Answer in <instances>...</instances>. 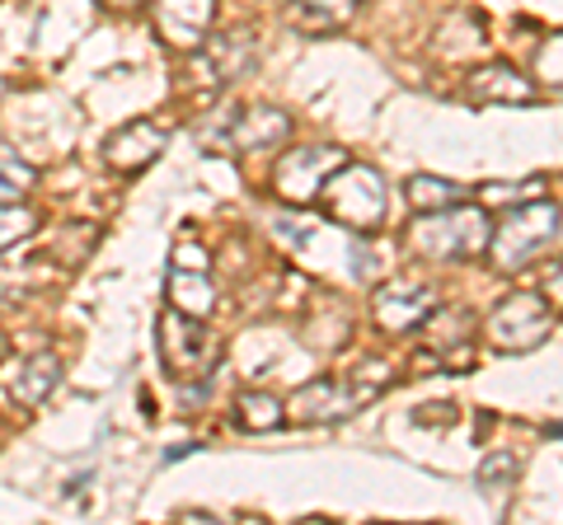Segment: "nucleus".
<instances>
[{
    "label": "nucleus",
    "mask_w": 563,
    "mask_h": 525,
    "mask_svg": "<svg viewBox=\"0 0 563 525\" xmlns=\"http://www.w3.org/2000/svg\"><path fill=\"white\" fill-rule=\"evenodd\" d=\"M536 71H540L544 85H563V29L550 33V38L540 43V52H536Z\"/></svg>",
    "instance_id": "23"
},
{
    "label": "nucleus",
    "mask_w": 563,
    "mask_h": 525,
    "mask_svg": "<svg viewBox=\"0 0 563 525\" xmlns=\"http://www.w3.org/2000/svg\"><path fill=\"white\" fill-rule=\"evenodd\" d=\"M465 94L474 103H536L540 85L531 76H521L517 66H507V62H484V66L470 71Z\"/></svg>",
    "instance_id": "11"
},
{
    "label": "nucleus",
    "mask_w": 563,
    "mask_h": 525,
    "mask_svg": "<svg viewBox=\"0 0 563 525\" xmlns=\"http://www.w3.org/2000/svg\"><path fill=\"white\" fill-rule=\"evenodd\" d=\"M517 469H521V460H517V455H507V450L488 455V460L479 465V488H484V498H488V502H498L503 493H512V483H517Z\"/></svg>",
    "instance_id": "20"
},
{
    "label": "nucleus",
    "mask_w": 563,
    "mask_h": 525,
    "mask_svg": "<svg viewBox=\"0 0 563 525\" xmlns=\"http://www.w3.org/2000/svg\"><path fill=\"white\" fill-rule=\"evenodd\" d=\"M404 198H409L413 212H442V206L470 202V188L451 183V179H437V174H413V179L404 183Z\"/></svg>",
    "instance_id": "17"
},
{
    "label": "nucleus",
    "mask_w": 563,
    "mask_h": 525,
    "mask_svg": "<svg viewBox=\"0 0 563 525\" xmlns=\"http://www.w3.org/2000/svg\"><path fill=\"white\" fill-rule=\"evenodd\" d=\"M258 62V38L254 29H231L225 38L211 43L207 52V66L217 71V80H231V76H250Z\"/></svg>",
    "instance_id": "15"
},
{
    "label": "nucleus",
    "mask_w": 563,
    "mask_h": 525,
    "mask_svg": "<svg viewBox=\"0 0 563 525\" xmlns=\"http://www.w3.org/2000/svg\"><path fill=\"white\" fill-rule=\"evenodd\" d=\"M235 409H240V427L244 432H277L282 423H287V404H282L277 394H268V390H244Z\"/></svg>",
    "instance_id": "18"
},
{
    "label": "nucleus",
    "mask_w": 563,
    "mask_h": 525,
    "mask_svg": "<svg viewBox=\"0 0 563 525\" xmlns=\"http://www.w3.org/2000/svg\"><path fill=\"white\" fill-rule=\"evenodd\" d=\"M347 160L343 146H291L287 155L277 160L273 169V188L282 202L291 206H310L314 198H320V188L333 169H339Z\"/></svg>",
    "instance_id": "7"
},
{
    "label": "nucleus",
    "mask_w": 563,
    "mask_h": 525,
    "mask_svg": "<svg viewBox=\"0 0 563 525\" xmlns=\"http://www.w3.org/2000/svg\"><path fill=\"white\" fill-rule=\"evenodd\" d=\"M372 310L385 334H409L437 310V291L428 282H390L372 295Z\"/></svg>",
    "instance_id": "9"
},
{
    "label": "nucleus",
    "mask_w": 563,
    "mask_h": 525,
    "mask_svg": "<svg viewBox=\"0 0 563 525\" xmlns=\"http://www.w3.org/2000/svg\"><path fill=\"white\" fill-rule=\"evenodd\" d=\"M161 43L174 52L207 47V33L217 24V0H146Z\"/></svg>",
    "instance_id": "8"
},
{
    "label": "nucleus",
    "mask_w": 563,
    "mask_h": 525,
    "mask_svg": "<svg viewBox=\"0 0 563 525\" xmlns=\"http://www.w3.org/2000/svg\"><path fill=\"white\" fill-rule=\"evenodd\" d=\"M207 249H198V244H179V268H188V272H207Z\"/></svg>",
    "instance_id": "25"
},
{
    "label": "nucleus",
    "mask_w": 563,
    "mask_h": 525,
    "mask_svg": "<svg viewBox=\"0 0 563 525\" xmlns=\"http://www.w3.org/2000/svg\"><path fill=\"white\" fill-rule=\"evenodd\" d=\"M314 202H320L324 221L343 225V231H352V235H376L385 225V212H390L385 179L372 165H352V160H343L329 174Z\"/></svg>",
    "instance_id": "2"
},
{
    "label": "nucleus",
    "mask_w": 563,
    "mask_h": 525,
    "mask_svg": "<svg viewBox=\"0 0 563 525\" xmlns=\"http://www.w3.org/2000/svg\"><path fill=\"white\" fill-rule=\"evenodd\" d=\"M544 432H550V436H563V423H550V427H544Z\"/></svg>",
    "instance_id": "28"
},
{
    "label": "nucleus",
    "mask_w": 563,
    "mask_h": 525,
    "mask_svg": "<svg viewBox=\"0 0 563 525\" xmlns=\"http://www.w3.org/2000/svg\"><path fill=\"white\" fill-rule=\"evenodd\" d=\"M488 231L493 221L479 206L455 202L442 212H418V221H409V231H404V244L428 262H465L488 249Z\"/></svg>",
    "instance_id": "1"
},
{
    "label": "nucleus",
    "mask_w": 563,
    "mask_h": 525,
    "mask_svg": "<svg viewBox=\"0 0 563 525\" xmlns=\"http://www.w3.org/2000/svg\"><path fill=\"white\" fill-rule=\"evenodd\" d=\"M422 328V334H428V343L437 347V361H474V347H470V334H474V314L470 310H442V305H437L432 314H428V320H422L418 324Z\"/></svg>",
    "instance_id": "13"
},
{
    "label": "nucleus",
    "mask_w": 563,
    "mask_h": 525,
    "mask_svg": "<svg viewBox=\"0 0 563 525\" xmlns=\"http://www.w3.org/2000/svg\"><path fill=\"white\" fill-rule=\"evenodd\" d=\"M352 14H357V0H296V5H291V20L310 24L314 33L352 24Z\"/></svg>",
    "instance_id": "19"
},
{
    "label": "nucleus",
    "mask_w": 563,
    "mask_h": 525,
    "mask_svg": "<svg viewBox=\"0 0 563 525\" xmlns=\"http://www.w3.org/2000/svg\"><path fill=\"white\" fill-rule=\"evenodd\" d=\"M165 127L161 122H151V118H136L128 122V127H118L109 142H103V165L118 169V174H141L146 165L161 160V150H165Z\"/></svg>",
    "instance_id": "10"
},
{
    "label": "nucleus",
    "mask_w": 563,
    "mask_h": 525,
    "mask_svg": "<svg viewBox=\"0 0 563 525\" xmlns=\"http://www.w3.org/2000/svg\"><path fill=\"white\" fill-rule=\"evenodd\" d=\"M291 136V113L277 109V103H254V109H244L231 132H225V142L235 150H268V146H282Z\"/></svg>",
    "instance_id": "12"
},
{
    "label": "nucleus",
    "mask_w": 563,
    "mask_h": 525,
    "mask_svg": "<svg viewBox=\"0 0 563 525\" xmlns=\"http://www.w3.org/2000/svg\"><path fill=\"white\" fill-rule=\"evenodd\" d=\"M540 295L550 301V310H559V314H563V258L554 262L550 272H544V291H540Z\"/></svg>",
    "instance_id": "24"
},
{
    "label": "nucleus",
    "mask_w": 563,
    "mask_h": 525,
    "mask_svg": "<svg viewBox=\"0 0 563 525\" xmlns=\"http://www.w3.org/2000/svg\"><path fill=\"white\" fill-rule=\"evenodd\" d=\"M559 239V202L531 198L512 206L503 221H493L488 231V258L498 272H521Z\"/></svg>",
    "instance_id": "4"
},
{
    "label": "nucleus",
    "mask_w": 563,
    "mask_h": 525,
    "mask_svg": "<svg viewBox=\"0 0 563 525\" xmlns=\"http://www.w3.org/2000/svg\"><path fill=\"white\" fill-rule=\"evenodd\" d=\"M29 235H38V216L20 202H0V254L14 249V244H24Z\"/></svg>",
    "instance_id": "21"
},
{
    "label": "nucleus",
    "mask_w": 563,
    "mask_h": 525,
    "mask_svg": "<svg viewBox=\"0 0 563 525\" xmlns=\"http://www.w3.org/2000/svg\"><path fill=\"white\" fill-rule=\"evenodd\" d=\"M62 384V361L57 353H33L20 371L10 376V394H14V404H24V409H38L43 399L52 394Z\"/></svg>",
    "instance_id": "14"
},
{
    "label": "nucleus",
    "mask_w": 563,
    "mask_h": 525,
    "mask_svg": "<svg viewBox=\"0 0 563 525\" xmlns=\"http://www.w3.org/2000/svg\"><path fill=\"white\" fill-rule=\"evenodd\" d=\"M550 328H554L550 301H544L540 291H512V295H503V301L493 305L484 334H488V343L498 347V353L521 357V353H536V347L550 338Z\"/></svg>",
    "instance_id": "5"
},
{
    "label": "nucleus",
    "mask_w": 563,
    "mask_h": 525,
    "mask_svg": "<svg viewBox=\"0 0 563 525\" xmlns=\"http://www.w3.org/2000/svg\"><path fill=\"white\" fill-rule=\"evenodd\" d=\"M161 357L174 380H207L221 361V343L211 338L207 320H192L184 310H169L161 320Z\"/></svg>",
    "instance_id": "6"
},
{
    "label": "nucleus",
    "mask_w": 563,
    "mask_h": 525,
    "mask_svg": "<svg viewBox=\"0 0 563 525\" xmlns=\"http://www.w3.org/2000/svg\"><path fill=\"white\" fill-rule=\"evenodd\" d=\"M385 380H390V366H385L380 357H366L362 371L352 366V376L343 380H310L301 384V390L291 394L287 404V417L291 423H339V417H347L352 409L372 404V399L385 390Z\"/></svg>",
    "instance_id": "3"
},
{
    "label": "nucleus",
    "mask_w": 563,
    "mask_h": 525,
    "mask_svg": "<svg viewBox=\"0 0 563 525\" xmlns=\"http://www.w3.org/2000/svg\"><path fill=\"white\" fill-rule=\"evenodd\" d=\"M169 310H184L192 320H207L217 310V287L207 282V272H188V268H174L169 272Z\"/></svg>",
    "instance_id": "16"
},
{
    "label": "nucleus",
    "mask_w": 563,
    "mask_h": 525,
    "mask_svg": "<svg viewBox=\"0 0 563 525\" xmlns=\"http://www.w3.org/2000/svg\"><path fill=\"white\" fill-rule=\"evenodd\" d=\"M103 10H118V14H128V10H141L146 5V0H99Z\"/></svg>",
    "instance_id": "26"
},
{
    "label": "nucleus",
    "mask_w": 563,
    "mask_h": 525,
    "mask_svg": "<svg viewBox=\"0 0 563 525\" xmlns=\"http://www.w3.org/2000/svg\"><path fill=\"white\" fill-rule=\"evenodd\" d=\"M29 188H33V169L10 146H0V202H20V192Z\"/></svg>",
    "instance_id": "22"
},
{
    "label": "nucleus",
    "mask_w": 563,
    "mask_h": 525,
    "mask_svg": "<svg viewBox=\"0 0 563 525\" xmlns=\"http://www.w3.org/2000/svg\"><path fill=\"white\" fill-rule=\"evenodd\" d=\"M174 521H184V525H202V521H217V516H211V512H179Z\"/></svg>",
    "instance_id": "27"
}]
</instances>
